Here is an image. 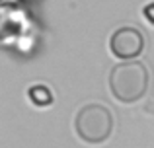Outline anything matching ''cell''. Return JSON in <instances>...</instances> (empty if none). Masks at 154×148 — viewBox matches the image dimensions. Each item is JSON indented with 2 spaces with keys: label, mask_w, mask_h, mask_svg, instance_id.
Returning a JSON list of instances; mask_svg holds the SVG:
<instances>
[{
  "label": "cell",
  "mask_w": 154,
  "mask_h": 148,
  "mask_svg": "<svg viewBox=\"0 0 154 148\" xmlns=\"http://www.w3.org/2000/svg\"><path fill=\"white\" fill-rule=\"evenodd\" d=\"M148 68L139 61L119 62L109 72V90L119 103H137L148 90Z\"/></svg>",
  "instance_id": "cell-1"
},
{
  "label": "cell",
  "mask_w": 154,
  "mask_h": 148,
  "mask_svg": "<svg viewBox=\"0 0 154 148\" xmlns=\"http://www.w3.org/2000/svg\"><path fill=\"white\" fill-rule=\"evenodd\" d=\"M74 131L80 140L88 144H102L113 133V113L102 103H88L76 113Z\"/></svg>",
  "instance_id": "cell-2"
},
{
  "label": "cell",
  "mask_w": 154,
  "mask_h": 148,
  "mask_svg": "<svg viewBox=\"0 0 154 148\" xmlns=\"http://www.w3.org/2000/svg\"><path fill=\"white\" fill-rule=\"evenodd\" d=\"M109 51L115 59H121L123 62L139 59L144 51V35L131 26L117 27L109 37Z\"/></svg>",
  "instance_id": "cell-3"
},
{
  "label": "cell",
  "mask_w": 154,
  "mask_h": 148,
  "mask_svg": "<svg viewBox=\"0 0 154 148\" xmlns=\"http://www.w3.org/2000/svg\"><path fill=\"white\" fill-rule=\"evenodd\" d=\"M27 98L31 99V103H33L35 107H49L53 103L51 90L47 86H43V84H35V86H31L29 90H27Z\"/></svg>",
  "instance_id": "cell-4"
},
{
  "label": "cell",
  "mask_w": 154,
  "mask_h": 148,
  "mask_svg": "<svg viewBox=\"0 0 154 148\" xmlns=\"http://www.w3.org/2000/svg\"><path fill=\"white\" fill-rule=\"evenodd\" d=\"M143 16L150 26H154V2H148L146 6L143 8Z\"/></svg>",
  "instance_id": "cell-5"
}]
</instances>
